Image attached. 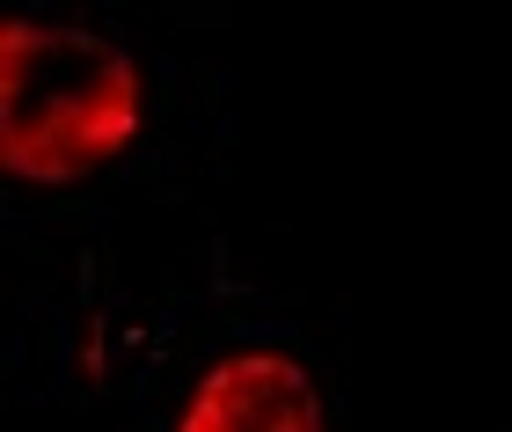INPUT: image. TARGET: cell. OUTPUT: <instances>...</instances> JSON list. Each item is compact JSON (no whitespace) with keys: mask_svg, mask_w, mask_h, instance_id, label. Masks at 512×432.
Instances as JSON below:
<instances>
[{"mask_svg":"<svg viewBox=\"0 0 512 432\" xmlns=\"http://www.w3.org/2000/svg\"><path fill=\"white\" fill-rule=\"evenodd\" d=\"M147 125V74L88 22L15 15L0 30V162L15 184L66 191L125 162Z\"/></svg>","mask_w":512,"mask_h":432,"instance_id":"obj_1","label":"cell"},{"mask_svg":"<svg viewBox=\"0 0 512 432\" xmlns=\"http://www.w3.org/2000/svg\"><path fill=\"white\" fill-rule=\"evenodd\" d=\"M176 432H330V403L308 359L286 345H242L191 381Z\"/></svg>","mask_w":512,"mask_h":432,"instance_id":"obj_2","label":"cell"}]
</instances>
